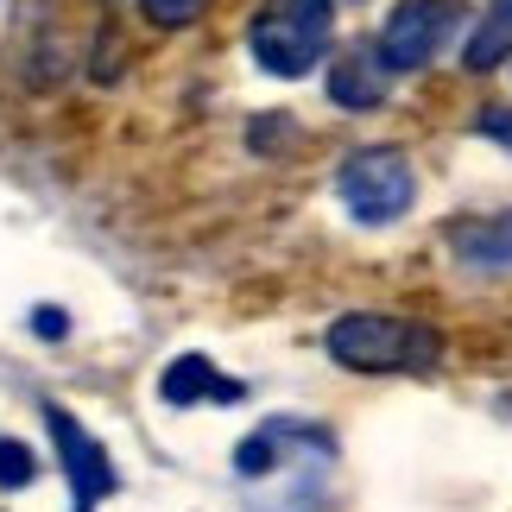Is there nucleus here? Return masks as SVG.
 <instances>
[{"label": "nucleus", "mask_w": 512, "mask_h": 512, "mask_svg": "<svg viewBox=\"0 0 512 512\" xmlns=\"http://www.w3.org/2000/svg\"><path fill=\"white\" fill-rule=\"evenodd\" d=\"M449 247H456L462 266L506 272V266H512V215H475V222H456Z\"/></svg>", "instance_id": "6"}, {"label": "nucleus", "mask_w": 512, "mask_h": 512, "mask_svg": "<svg viewBox=\"0 0 512 512\" xmlns=\"http://www.w3.org/2000/svg\"><path fill=\"white\" fill-rule=\"evenodd\" d=\"M475 127H481L494 146H506V152H512V108H481V114H475Z\"/></svg>", "instance_id": "12"}, {"label": "nucleus", "mask_w": 512, "mask_h": 512, "mask_svg": "<svg viewBox=\"0 0 512 512\" xmlns=\"http://www.w3.org/2000/svg\"><path fill=\"white\" fill-rule=\"evenodd\" d=\"M500 57H512V0H494V13L468 38V70H494Z\"/></svg>", "instance_id": "9"}, {"label": "nucleus", "mask_w": 512, "mask_h": 512, "mask_svg": "<svg viewBox=\"0 0 512 512\" xmlns=\"http://www.w3.org/2000/svg\"><path fill=\"white\" fill-rule=\"evenodd\" d=\"M159 399L165 405H196V399H241V380H222L203 354H177L159 380Z\"/></svg>", "instance_id": "8"}, {"label": "nucleus", "mask_w": 512, "mask_h": 512, "mask_svg": "<svg viewBox=\"0 0 512 512\" xmlns=\"http://www.w3.org/2000/svg\"><path fill=\"white\" fill-rule=\"evenodd\" d=\"M329 38H336V0H260L247 26V45L272 76H310L323 64Z\"/></svg>", "instance_id": "2"}, {"label": "nucleus", "mask_w": 512, "mask_h": 512, "mask_svg": "<svg viewBox=\"0 0 512 512\" xmlns=\"http://www.w3.org/2000/svg\"><path fill=\"white\" fill-rule=\"evenodd\" d=\"M456 19H462V0H399V7L386 13V26H380V64L392 76L424 70L430 57L449 45Z\"/></svg>", "instance_id": "4"}, {"label": "nucleus", "mask_w": 512, "mask_h": 512, "mask_svg": "<svg viewBox=\"0 0 512 512\" xmlns=\"http://www.w3.org/2000/svg\"><path fill=\"white\" fill-rule=\"evenodd\" d=\"M45 424H51V443L64 456V475H70V494H76V512H95L114 487H121V468L108 462V449L89 437L83 418H70L64 405H45Z\"/></svg>", "instance_id": "5"}, {"label": "nucleus", "mask_w": 512, "mask_h": 512, "mask_svg": "<svg viewBox=\"0 0 512 512\" xmlns=\"http://www.w3.org/2000/svg\"><path fill=\"white\" fill-rule=\"evenodd\" d=\"M386 64H380V51L361 45V51H348L336 70H329V95H336L342 108H380L386 102Z\"/></svg>", "instance_id": "7"}, {"label": "nucleus", "mask_w": 512, "mask_h": 512, "mask_svg": "<svg viewBox=\"0 0 512 512\" xmlns=\"http://www.w3.org/2000/svg\"><path fill=\"white\" fill-rule=\"evenodd\" d=\"M38 336H64V317H57V310H38Z\"/></svg>", "instance_id": "13"}, {"label": "nucleus", "mask_w": 512, "mask_h": 512, "mask_svg": "<svg viewBox=\"0 0 512 512\" xmlns=\"http://www.w3.org/2000/svg\"><path fill=\"white\" fill-rule=\"evenodd\" d=\"M323 348L336 354L342 367L354 373H430L437 367V329L411 323V317H392V310H354V317L329 323Z\"/></svg>", "instance_id": "1"}, {"label": "nucleus", "mask_w": 512, "mask_h": 512, "mask_svg": "<svg viewBox=\"0 0 512 512\" xmlns=\"http://www.w3.org/2000/svg\"><path fill=\"white\" fill-rule=\"evenodd\" d=\"M140 7L159 19V26H184V19L203 13V0H140Z\"/></svg>", "instance_id": "11"}, {"label": "nucleus", "mask_w": 512, "mask_h": 512, "mask_svg": "<svg viewBox=\"0 0 512 512\" xmlns=\"http://www.w3.org/2000/svg\"><path fill=\"white\" fill-rule=\"evenodd\" d=\"M38 475V456L26 443H13V437H0V487H26Z\"/></svg>", "instance_id": "10"}, {"label": "nucleus", "mask_w": 512, "mask_h": 512, "mask_svg": "<svg viewBox=\"0 0 512 512\" xmlns=\"http://www.w3.org/2000/svg\"><path fill=\"white\" fill-rule=\"evenodd\" d=\"M336 190H342V203H348L354 222L386 228V222H399V215L411 209V196H418V177H411L405 152H392V146H367V152H354V159L342 165Z\"/></svg>", "instance_id": "3"}]
</instances>
